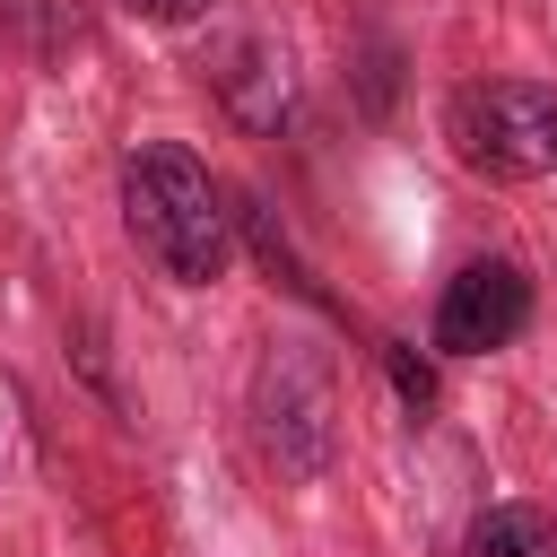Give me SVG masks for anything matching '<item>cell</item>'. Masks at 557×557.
<instances>
[{
  "instance_id": "cell-5",
  "label": "cell",
  "mask_w": 557,
  "mask_h": 557,
  "mask_svg": "<svg viewBox=\"0 0 557 557\" xmlns=\"http://www.w3.org/2000/svg\"><path fill=\"white\" fill-rule=\"evenodd\" d=\"M131 17H148V26H191L200 9H218V0H122Z\"/></svg>"
},
{
  "instance_id": "cell-2",
  "label": "cell",
  "mask_w": 557,
  "mask_h": 557,
  "mask_svg": "<svg viewBox=\"0 0 557 557\" xmlns=\"http://www.w3.org/2000/svg\"><path fill=\"white\" fill-rule=\"evenodd\" d=\"M444 131H453L461 165H479L496 183L557 174V87L548 78H470L444 104Z\"/></svg>"
},
{
  "instance_id": "cell-1",
  "label": "cell",
  "mask_w": 557,
  "mask_h": 557,
  "mask_svg": "<svg viewBox=\"0 0 557 557\" xmlns=\"http://www.w3.org/2000/svg\"><path fill=\"white\" fill-rule=\"evenodd\" d=\"M226 218H235V209H226V191L209 183V165H200L191 148L139 139V148L122 157V226H131V244H139L165 278L209 287V278L226 270V252H235Z\"/></svg>"
},
{
  "instance_id": "cell-3",
  "label": "cell",
  "mask_w": 557,
  "mask_h": 557,
  "mask_svg": "<svg viewBox=\"0 0 557 557\" xmlns=\"http://www.w3.org/2000/svg\"><path fill=\"white\" fill-rule=\"evenodd\" d=\"M531 322V278L513 261H461L435 296V348L444 357H496Z\"/></svg>"
},
{
  "instance_id": "cell-4",
  "label": "cell",
  "mask_w": 557,
  "mask_h": 557,
  "mask_svg": "<svg viewBox=\"0 0 557 557\" xmlns=\"http://www.w3.org/2000/svg\"><path fill=\"white\" fill-rule=\"evenodd\" d=\"M461 557H557V513L548 505H487L461 531Z\"/></svg>"
}]
</instances>
